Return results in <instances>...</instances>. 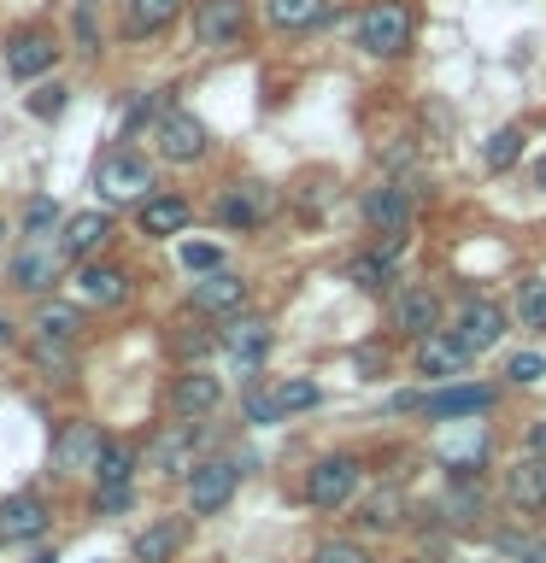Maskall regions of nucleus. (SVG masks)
Here are the masks:
<instances>
[{"instance_id": "obj_27", "label": "nucleus", "mask_w": 546, "mask_h": 563, "mask_svg": "<svg viewBox=\"0 0 546 563\" xmlns=\"http://www.w3.org/2000/svg\"><path fill=\"white\" fill-rule=\"evenodd\" d=\"M394 258H400V246H370V253H359V258H347V282L352 288H364V294H382L387 282H394Z\"/></svg>"}, {"instance_id": "obj_32", "label": "nucleus", "mask_w": 546, "mask_h": 563, "mask_svg": "<svg viewBox=\"0 0 546 563\" xmlns=\"http://www.w3.org/2000/svg\"><path fill=\"white\" fill-rule=\"evenodd\" d=\"M317 399H324V387H317L312 376H282V382H276V405H282V417L312 411Z\"/></svg>"}, {"instance_id": "obj_35", "label": "nucleus", "mask_w": 546, "mask_h": 563, "mask_svg": "<svg viewBox=\"0 0 546 563\" xmlns=\"http://www.w3.org/2000/svg\"><path fill=\"white\" fill-rule=\"evenodd\" d=\"M135 475V452L118 446V440H106L100 457H95V482H130Z\"/></svg>"}, {"instance_id": "obj_38", "label": "nucleus", "mask_w": 546, "mask_h": 563, "mask_svg": "<svg viewBox=\"0 0 546 563\" xmlns=\"http://www.w3.org/2000/svg\"><path fill=\"white\" fill-rule=\"evenodd\" d=\"M241 411H247V422H259V429H271V422H282L276 387H271V394H264V387H247V394H241Z\"/></svg>"}, {"instance_id": "obj_9", "label": "nucleus", "mask_w": 546, "mask_h": 563, "mask_svg": "<svg viewBox=\"0 0 546 563\" xmlns=\"http://www.w3.org/2000/svg\"><path fill=\"white\" fill-rule=\"evenodd\" d=\"M236 487H241V470L229 457H206V464L188 470V510L194 517H218L236 499Z\"/></svg>"}, {"instance_id": "obj_26", "label": "nucleus", "mask_w": 546, "mask_h": 563, "mask_svg": "<svg viewBox=\"0 0 546 563\" xmlns=\"http://www.w3.org/2000/svg\"><path fill=\"white\" fill-rule=\"evenodd\" d=\"M183 540H188V522L165 517V522L141 528V534H135V545H130V558H135V563H171L176 552H183Z\"/></svg>"}, {"instance_id": "obj_34", "label": "nucleus", "mask_w": 546, "mask_h": 563, "mask_svg": "<svg viewBox=\"0 0 546 563\" xmlns=\"http://www.w3.org/2000/svg\"><path fill=\"white\" fill-rule=\"evenodd\" d=\"M18 223H24V235H47V229L65 223V211H59V200L35 194V200H24V211H18Z\"/></svg>"}, {"instance_id": "obj_46", "label": "nucleus", "mask_w": 546, "mask_h": 563, "mask_svg": "<svg viewBox=\"0 0 546 563\" xmlns=\"http://www.w3.org/2000/svg\"><path fill=\"white\" fill-rule=\"evenodd\" d=\"M517 563H546V540H528V545H517Z\"/></svg>"}, {"instance_id": "obj_5", "label": "nucleus", "mask_w": 546, "mask_h": 563, "mask_svg": "<svg viewBox=\"0 0 546 563\" xmlns=\"http://www.w3.org/2000/svg\"><path fill=\"white\" fill-rule=\"evenodd\" d=\"M359 211H364V223L376 229L382 241H394V246H405V235H412V223H417V200H412V188H405V183L370 188L359 200Z\"/></svg>"}, {"instance_id": "obj_43", "label": "nucleus", "mask_w": 546, "mask_h": 563, "mask_svg": "<svg viewBox=\"0 0 546 563\" xmlns=\"http://www.w3.org/2000/svg\"><path fill=\"white\" fill-rule=\"evenodd\" d=\"M159 118V100L153 95H130V106H123V135L141 130V123H153Z\"/></svg>"}, {"instance_id": "obj_22", "label": "nucleus", "mask_w": 546, "mask_h": 563, "mask_svg": "<svg viewBox=\"0 0 546 563\" xmlns=\"http://www.w3.org/2000/svg\"><path fill=\"white\" fill-rule=\"evenodd\" d=\"M100 446H106V434L95 429V422H65L59 440H53V464L59 470H95Z\"/></svg>"}, {"instance_id": "obj_39", "label": "nucleus", "mask_w": 546, "mask_h": 563, "mask_svg": "<svg viewBox=\"0 0 546 563\" xmlns=\"http://www.w3.org/2000/svg\"><path fill=\"white\" fill-rule=\"evenodd\" d=\"M130 505H135V487L130 482H100L95 487V510H100V517H123Z\"/></svg>"}, {"instance_id": "obj_50", "label": "nucleus", "mask_w": 546, "mask_h": 563, "mask_svg": "<svg viewBox=\"0 0 546 563\" xmlns=\"http://www.w3.org/2000/svg\"><path fill=\"white\" fill-rule=\"evenodd\" d=\"M30 563H59V558H53V552H35V558H30Z\"/></svg>"}, {"instance_id": "obj_15", "label": "nucleus", "mask_w": 546, "mask_h": 563, "mask_svg": "<svg viewBox=\"0 0 546 563\" xmlns=\"http://www.w3.org/2000/svg\"><path fill=\"white\" fill-rule=\"evenodd\" d=\"M476 352L458 341L452 329H435V334H423L417 341V376H429V382H452V376H465Z\"/></svg>"}, {"instance_id": "obj_25", "label": "nucleus", "mask_w": 546, "mask_h": 563, "mask_svg": "<svg viewBox=\"0 0 546 563\" xmlns=\"http://www.w3.org/2000/svg\"><path fill=\"white\" fill-rule=\"evenodd\" d=\"M183 7L188 0H130V7H123V35H130V42H148V35L171 30L176 18H183Z\"/></svg>"}, {"instance_id": "obj_19", "label": "nucleus", "mask_w": 546, "mask_h": 563, "mask_svg": "<svg viewBox=\"0 0 546 563\" xmlns=\"http://www.w3.org/2000/svg\"><path fill=\"white\" fill-rule=\"evenodd\" d=\"M188 306L206 311V317H236V311L247 306V282H241L236 271H206L200 282H194Z\"/></svg>"}, {"instance_id": "obj_10", "label": "nucleus", "mask_w": 546, "mask_h": 563, "mask_svg": "<svg viewBox=\"0 0 546 563\" xmlns=\"http://www.w3.org/2000/svg\"><path fill=\"white\" fill-rule=\"evenodd\" d=\"M218 346H223V358L236 369H259L264 358H271L276 334H271L264 317H229V323L218 329Z\"/></svg>"}, {"instance_id": "obj_4", "label": "nucleus", "mask_w": 546, "mask_h": 563, "mask_svg": "<svg viewBox=\"0 0 546 563\" xmlns=\"http://www.w3.org/2000/svg\"><path fill=\"white\" fill-rule=\"evenodd\" d=\"M153 153L165 158V165H200L211 153V135L206 123L188 112V106H159L153 118Z\"/></svg>"}, {"instance_id": "obj_41", "label": "nucleus", "mask_w": 546, "mask_h": 563, "mask_svg": "<svg viewBox=\"0 0 546 563\" xmlns=\"http://www.w3.org/2000/svg\"><path fill=\"white\" fill-rule=\"evenodd\" d=\"M211 346H218V329H200V323H188L183 334H176V352H183V358H206Z\"/></svg>"}, {"instance_id": "obj_31", "label": "nucleus", "mask_w": 546, "mask_h": 563, "mask_svg": "<svg viewBox=\"0 0 546 563\" xmlns=\"http://www.w3.org/2000/svg\"><path fill=\"white\" fill-rule=\"evenodd\" d=\"M517 323L523 329H546V276H523L517 282Z\"/></svg>"}, {"instance_id": "obj_3", "label": "nucleus", "mask_w": 546, "mask_h": 563, "mask_svg": "<svg viewBox=\"0 0 546 563\" xmlns=\"http://www.w3.org/2000/svg\"><path fill=\"white\" fill-rule=\"evenodd\" d=\"M276 188L271 183H229L218 200H211V223L229 229V235H253V229H264L276 218Z\"/></svg>"}, {"instance_id": "obj_17", "label": "nucleus", "mask_w": 546, "mask_h": 563, "mask_svg": "<svg viewBox=\"0 0 546 563\" xmlns=\"http://www.w3.org/2000/svg\"><path fill=\"white\" fill-rule=\"evenodd\" d=\"M218 405H223V382L211 376V369H188V376L171 382V411L183 422H200V417L218 411Z\"/></svg>"}, {"instance_id": "obj_30", "label": "nucleus", "mask_w": 546, "mask_h": 563, "mask_svg": "<svg viewBox=\"0 0 546 563\" xmlns=\"http://www.w3.org/2000/svg\"><path fill=\"white\" fill-rule=\"evenodd\" d=\"M400 517H405V493H400V487H376V493L359 505V528H370V534L400 528Z\"/></svg>"}, {"instance_id": "obj_52", "label": "nucleus", "mask_w": 546, "mask_h": 563, "mask_svg": "<svg viewBox=\"0 0 546 563\" xmlns=\"http://www.w3.org/2000/svg\"><path fill=\"white\" fill-rule=\"evenodd\" d=\"M405 563H412V558H405Z\"/></svg>"}, {"instance_id": "obj_47", "label": "nucleus", "mask_w": 546, "mask_h": 563, "mask_svg": "<svg viewBox=\"0 0 546 563\" xmlns=\"http://www.w3.org/2000/svg\"><path fill=\"white\" fill-rule=\"evenodd\" d=\"M352 364H359L364 376H376V369H382V352H376V346H364V352H359V358H352Z\"/></svg>"}, {"instance_id": "obj_28", "label": "nucleus", "mask_w": 546, "mask_h": 563, "mask_svg": "<svg viewBox=\"0 0 546 563\" xmlns=\"http://www.w3.org/2000/svg\"><path fill=\"white\" fill-rule=\"evenodd\" d=\"M7 282L18 294H47L53 288V253H47V246H24V253H12Z\"/></svg>"}, {"instance_id": "obj_1", "label": "nucleus", "mask_w": 546, "mask_h": 563, "mask_svg": "<svg viewBox=\"0 0 546 563\" xmlns=\"http://www.w3.org/2000/svg\"><path fill=\"white\" fill-rule=\"evenodd\" d=\"M412 35H417V18L405 0H370L352 24V42H359L370 59H405L412 53Z\"/></svg>"}, {"instance_id": "obj_24", "label": "nucleus", "mask_w": 546, "mask_h": 563, "mask_svg": "<svg viewBox=\"0 0 546 563\" xmlns=\"http://www.w3.org/2000/svg\"><path fill=\"white\" fill-rule=\"evenodd\" d=\"M188 452H194V422H176V429H159L148 446V470L159 475H188Z\"/></svg>"}, {"instance_id": "obj_49", "label": "nucleus", "mask_w": 546, "mask_h": 563, "mask_svg": "<svg viewBox=\"0 0 546 563\" xmlns=\"http://www.w3.org/2000/svg\"><path fill=\"white\" fill-rule=\"evenodd\" d=\"M12 341V323H7V317H0V346H7Z\"/></svg>"}, {"instance_id": "obj_33", "label": "nucleus", "mask_w": 546, "mask_h": 563, "mask_svg": "<svg viewBox=\"0 0 546 563\" xmlns=\"http://www.w3.org/2000/svg\"><path fill=\"white\" fill-rule=\"evenodd\" d=\"M482 158H488V170H511V165H517V158H523V130H517V123L493 130L488 147H482Z\"/></svg>"}, {"instance_id": "obj_20", "label": "nucleus", "mask_w": 546, "mask_h": 563, "mask_svg": "<svg viewBox=\"0 0 546 563\" xmlns=\"http://www.w3.org/2000/svg\"><path fill=\"white\" fill-rule=\"evenodd\" d=\"M35 534H47V505L35 493H12L0 499V545H24Z\"/></svg>"}, {"instance_id": "obj_37", "label": "nucleus", "mask_w": 546, "mask_h": 563, "mask_svg": "<svg viewBox=\"0 0 546 563\" xmlns=\"http://www.w3.org/2000/svg\"><path fill=\"white\" fill-rule=\"evenodd\" d=\"M176 258H183V271H194V276L223 271V246L218 241H183V246H176Z\"/></svg>"}, {"instance_id": "obj_23", "label": "nucleus", "mask_w": 546, "mask_h": 563, "mask_svg": "<svg viewBox=\"0 0 546 563\" xmlns=\"http://www.w3.org/2000/svg\"><path fill=\"white\" fill-rule=\"evenodd\" d=\"M505 499L523 505V510H546V457L523 452L517 464L505 470Z\"/></svg>"}, {"instance_id": "obj_13", "label": "nucleus", "mask_w": 546, "mask_h": 563, "mask_svg": "<svg viewBox=\"0 0 546 563\" xmlns=\"http://www.w3.org/2000/svg\"><path fill=\"white\" fill-rule=\"evenodd\" d=\"M106 241H112V211H70L59 223V258H70V264L100 258Z\"/></svg>"}, {"instance_id": "obj_7", "label": "nucleus", "mask_w": 546, "mask_h": 563, "mask_svg": "<svg viewBox=\"0 0 546 563\" xmlns=\"http://www.w3.org/2000/svg\"><path fill=\"white\" fill-rule=\"evenodd\" d=\"M352 493H359V457H347V452L317 457L312 475H306V505H317V510H341Z\"/></svg>"}, {"instance_id": "obj_16", "label": "nucleus", "mask_w": 546, "mask_h": 563, "mask_svg": "<svg viewBox=\"0 0 546 563\" xmlns=\"http://www.w3.org/2000/svg\"><path fill=\"white\" fill-rule=\"evenodd\" d=\"M493 387L488 382H452V387H440V394L423 399V417H435V422H465V417H482L493 411Z\"/></svg>"}, {"instance_id": "obj_40", "label": "nucleus", "mask_w": 546, "mask_h": 563, "mask_svg": "<svg viewBox=\"0 0 546 563\" xmlns=\"http://www.w3.org/2000/svg\"><path fill=\"white\" fill-rule=\"evenodd\" d=\"M312 563H370V558H364L359 540H324V545L312 552Z\"/></svg>"}, {"instance_id": "obj_8", "label": "nucleus", "mask_w": 546, "mask_h": 563, "mask_svg": "<svg viewBox=\"0 0 546 563\" xmlns=\"http://www.w3.org/2000/svg\"><path fill=\"white\" fill-rule=\"evenodd\" d=\"M53 65H59V42H53V30L24 24V30L7 35V70L18 82H42Z\"/></svg>"}, {"instance_id": "obj_48", "label": "nucleus", "mask_w": 546, "mask_h": 563, "mask_svg": "<svg viewBox=\"0 0 546 563\" xmlns=\"http://www.w3.org/2000/svg\"><path fill=\"white\" fill-rule=\"evenodd\" d=\"M535 188L546 194V158H535Z\"/></svg>"}, {"instance_id": "obj_6", "label": "nucleus", "mask_w": 546, "mask_h": 563, "mask_svg": "<svg viewBox=\"0 0 546 563\" xmlns=\"http://www.w3.org/2000/svg\"><path fill=\"white\" fill-rule=\"evenodd\" d=\"M188 24H194V47H211V53L236 47L247 35V0H194Z\"/></svg>"}, {"instance_id": "obj_44", "label": "nucleus", "mask_w": 546, "mask_h": 563, "mask_svg": "<svg viewBox=\"0 0 546 563\" xmlns=\"http://www.w3.org/2000/svg\"><path fill=\"white\" fill-rule=\"evenodd\" d=\"M70 30H77L83 53H100V35H95V7H88V0H83L77 12H70Z\"/></svg>"}, {"instance_id": "obj_12", "label": "nucleus", "mask_w": 546, "mask_h": 563, "mask_svg": "<svg viewBox=\"0 0 546 563\" xmlns=\"http://www.w3.org/2000/svg\"><path fill=\"white\" fill-rule=\"evenodd\" d=\"M452 334L470 352H493L505 341V306L500 299H465V306L452 311Z\"/></svg>"}, {"instance_id": "obj_51", "label": "nucleus", "mask_w": 546, "mask_h": 563, "mask_svg": "<svg viewBox=\"0 0 546 563\" xmlns=\"http://www.w3.org/2000/svg\"><path fill=\"white\" fill-rule=\"evenodd\" d=\"M0 235H7V223H0Z\"/></svg>"}, {"instance_id": "obj_29", "label": "nucleus", "mask_w": 546, "mask_h": 563, "mask_svg": "<svg viewBox=\"0 0 546 563\" xmlns=\"http://www.w3.org/2000/svg\"><path fill=\"white\" fill-rule=\"evenodd\" d=\"M264 18H271L276 30H288V35H299V30H317L329 18V0H264Z\"/></svg>"}, {"instance_id": "obj_21", "label": "nucleus", "mask_w": 546, "mask_h": 563, "mask_svg": "<svg viewBox=\"0 0 546 563\" xmlns=\"http://www.w3.org/2000/svg\"><path fill=\"white\" fill-rule=\"evenodd\" d=\"M394 329L423 341V334L440 329V294L435 288H400L394 294Z\"/></svg>"}, {"instance_id": "obj_11", "label": "nucleus", "mask_w": 546, "mask_h": 563, "mask_svg": "<svg viewBox=\"0 0 546 563\" xmlns=\"http://www.w3.org/2000/svg\"><path fill=\"white\" fill-rule=\"evenodd\" d=\"M188 223H194V206H188V194H176V188H153L148 200L135 206V229L148 241H171V235H183Z\"/></svg>"}, {"instance_id": "obj_14", "label": "nucleus", "mask_w": 546, "mask_h": 563, "mask_svg": "<svg viewBox=\"0 0 546 563\" xmlns=\"http://www.w3.org/2000/svg\"><path fill=\"white\" fill-rule=\"evenodd\" d=\"M123 294H130V271H123V264L83 258L77 276H70V299H77V306H118Z\"/></svg>"}, {"instance_id": "obj_42", "label": "nucleus", "mask_w": 546, "mask_h": 563, "mask_svg": "<svg viewBox=\"0 0 546 563\" xmlns=\"http://www.w3.org/2000/svg\"><path fill=\"white\" fill-rule=\"evenodd\" d=\"M505 376L517 382V387H528V382H540V376H546V358H540V352H517V358L505 364Z\"/></svg>"}, {"instance_id": "obj_45", "label": "nucleus", "mask_w": 546, "mask_h": 563, "mask_svg": "<svg viewBox=\"0 0 546 563\" xmlns=\"http://www.w3.org/2000/svg\"><path fill=\"white\" fill-rule=\"evenodd\" d=\"M528 452H535V457H546V417H535V422H528Z\"/></svg>"}, {"instance_id": "obj_18", "label": "nucleus", "mask_w": 546, "mask_h": 563, "mask_svg": "<svg viewBox=\"0 0 546 563\" xmlns=\"http://www.w3.org/2000/svg\"><path fill=\"white\" fill-rule=\"evenodd\" d=\"M83 334V306L77 299H42L30 311V341H47V346H77Z\"/></svg>"}, {"instance_id": "obj_36", "label": "nucleus", "mask_w": 546, "mask_h": 563, "mask_svg": "<svg viewBox=\"0 0 546 563\" xmlns=\"http://www.w3.org/2000/svg\"><path fill=\"white\" fill-rule=\"evenodd\" d=\"M65 100H70V88L65 82H35L30 95H24V106H30V118H42V123H53L65 112Z\"/></svg>"}, {"instance_id": "obj_2", "label": "nucleus", "mask_w": 546, "mask_h": 563, "mask_svg": "<svg viewBox=\"0 0 546 563\" xmlns=\"http://www.w3.org/2000/svg\"><path fill=\"white\" fill-rule=\"evenodd\" d=\"M95 194L106 206H141L153 194V158L148 153H135L130 141L112 153H100V165H95Z\"/></svg>"}]
</instances>
